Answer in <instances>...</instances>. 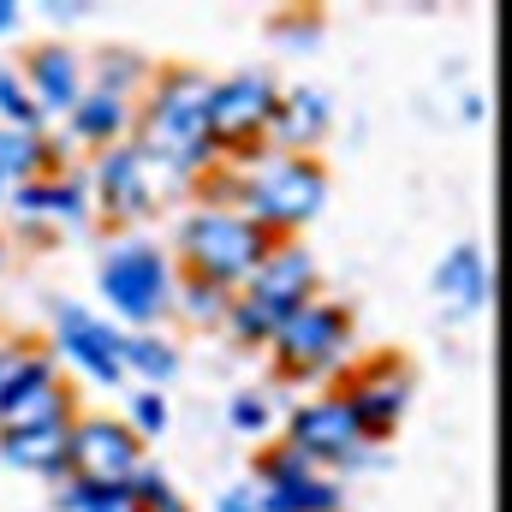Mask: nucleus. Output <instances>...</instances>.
<instances>
[{
    "label": "nucleus",
    "instance_id": "f257e3e1",
    "mask_svg": "<svg viewBox=\"0 0 512 512\" xmlns=\"http://www.w3.org/2000/svg\"><path fill=\"white\" fill-rule=\"evenodd\" d=\"M209 72L203 66H155L149 90L137 96V120H131V143L143 149V161L173 179V185H197L203 173L221 167L215 137H209Z\"/></svg>",
    "mask_w": 512,
    "mask_h": 512
},
{
    "label": "nucleus",
    "instance_id": "f03ea898",
    "mask_svg": "<svg viewBox=\"0 0 512 512\" xmlns=\"http://www.w3.org/2000/svg\"><path fill=\"white\" fill-rule=\"evenodd\" d=\"M227 203L245 221H256L268 239H298L328 203V167L316 155L262 149L245 167H227Z\"/></svg>",
    "mask_w": 512,
    "mask_h": 512
},
{
    "label": "nucleus",
    "instance_id": "7ed1b4c3",
    "mask_svg": "<svg viewBox=\"0 0 512 512\" xmlns=\"http://www.w3.org/2000/svg\"><path fill=\"white\" fill-rule=\"evenodd\" d=\"M316 292H322V268H316L310 245L274 239V245L262 251V262L245 274V286L233 292L221 328H227L239 346H268V334H274L298 304H310Z\"/></svg>",
    "mask_w": 512,
    "mask_h": 512
},
{
    "label": "nucleus",
    "instance_id": "20e7f679",
    "mask_svg": "<svg viewBox=\"0 0 512 512\" xmlns=\"http://www.w3.org/2000/svg\"><path fill=\"white\" fill-rule=\"evenodd\" d=\"M268 245L274 239L256 221H245L233 203H191L179 215V227H173V251L167 256H173L179 274H197V280H215V286L239 292Z\"/></svg>",
    "mask_w": 512,
    "mask_h": 512
},
{
    "label": "nucleus",
    "instance_id": "39448f33",
    "mask_svg": "<svg viewBox=\"0 0 512 512\" xmlns=\"http://www.w3.org/2000/svg\"><path fill=\"white\" fill-rule=\"evenodd\" d=\"M352 340H358V322L340 298H310L298 304L274 334H268V364L280 382H328L352 364Z\"/></svg>",
    "mask_w": 512,
    "mask_h": 512
},
{
    "label": "nucleus",
    "instance_id": "423d86ee",
    "mask_svg": "<svg viewBox=\"0 0 512 512\" xmlns=\"http://www.w3.org/2000/svg\"><path fill=\"white\" fill-rule=\"evenodd\" d=\"M173 256L155 239H137V233H120L102 245V262H96V292L108 298V310L131 328H161L167 322V304H173Z\"/></svg>",
    "mask_w": 512,
    "mask_h": 512
},
{
    "label": "nucleus",
    "instance_id": "0eeeda50",
    "mask_svg": "<svg viewBox=\"0 0 512 512\" xmlns=\"http://www.w3.org/2000/svg\"><path fill=\"white\" fill-rule=\"evenodd\" d=\"M274 102H280V84L262 66H239L209 84V137H215L221 167H245L268 149Z\"/></svg>",
    "mask_w": 512,
    "mask_h": 512
},
{
    "label": "nucleus",
    "instance_id": "6e6552de",
    "mask_svg": "<svg viewBox=\"0 0 512 512\" xmlns=\"http://www.w3.org/2000/svg\"><path fill=\"white\" fill-rule=\"evenodd\" d=\"M304 465H316V471H328V477H340V471H352V465H364L370 459V441H364V429H358V417H352V405L340 399V387H328V393H316V399H304V405H292L286 411V435H280Z\"/></svg>",
    "mask_w": 512,
    "mask_h": 512
},
{
    "label": "nucleus",
    "instance_id": "1a4fd4ad",
    "mask_svg": "<svg viewBox=\"0 0 512 512\" xmlns=\"http://www.w3.org/2000/svg\"><path fill=\"white\" fill-rule=\"evenodd\" d=\"M411 393H417V370L399 352H376V358H358V364L340 370V399L352 405L370 447H382L399 429V417L411 411Z\"/></svg>",
    "mask_w": 512,
    "mask_h": 512
},
{
    "label": "nucleus",
    "instance_id": "9d476101",
    "mask_svg": "<svg viewBox=\"0 0 512 512\" xmlns=\"http://www.w3.org/2000/svg\"><path fill=\"white\" fill-rule=\"evenodd\" d=\"M149 465L143 441L108 411H78L72 447H66V477L84 489H126L131 477Z\"/></svg>",
    "mask_w": 512,
    "mask_h": 512
},
{
    "label": "nucleus",
    "instance_id": "9b49d317",
    "mask_svg": "<svg viewBox=\"0 0 512 512\" xmlns=\"http://www.w3.org/2000/svg\"><path fill=\"white\" fill-rule=\"evenodd\" d=\"M84 185H90V215H102L108 227H137V221H149L155 203H161V173L143 161L137 143L102 149V155L90 161Z\"/></svg>",
    "mask_w": 512,
    "mask_h": 512
},
{
    "label": "nucleus",
    "instance_id": "f8f14e48",
    "mask_svg": "<svg viewBox=\"0 0 512 512\" xmlns=\"http://www.w3.org/2000/svg\"><path fill=\"white\" fill-rule=\"evenodd\" d=\"M251 483L262 495V512H346L340 477L304 465L286 441H268L251 465Z\"/></svg>",
    "mask_w": 512,
    "mask_h": 512
},
{
    "label": "nucleus",
    "instance_id": "ddd939ff",
    "mask_svg": "<svg viewBox=\"0 0 512 512\" xmlns=\"http://www.w3.org/2000/svg\"><path fill=\"white\" fill-rule=\"evenodd\" d=\"M120 340H126V328H114L108 316H96L84 304H54V340H48V352L66 358L78 376H90L96 387H126Z\"/></svg>",
    "mask_w": 512,
    "mask_h": 512
},
{
    "label": "nucleus",
    "instance_id": "4468645a",
    "mask_svg": "<svg viewBox=\"0 0 512 512\" xmlns=\"http://www.w3.org/2000/svg\"><path fill=\"white\" fill-rule=\"evenodd\" d=\"M18 78H24L30 108H36L48 126L66 120V114L78 108V96L90 90V78H84V48H72V42H36V48L18 60Z\"/></svg>",
    "mask_w": 512,
    "mask_h": 512
},
{
    "label": "nucleus",
    "instance_id": "2eb2a0df",
    "mask_svg": "<svg viewBox=\"0 0 512 512\" xmlns=\"http://www.w3.org/2000/svg\"><path fill=\"white\" fill-rule=\"evenodd\" d=\"M6 209H12V221H24L30 233L84 227V221H90V185H84V173H72V167L36 173V179H24V185L6 191Z\"/></svg>",
    "mask_w": 512,
    "mask_h": 512
},
{
    "label": "nucleus",
    "instance_id": "dca6fc26",
    "mask_svg": "<svg viewBox=\"0 0 512 512\" xmlns=\"http://www.w3.org/2000/svg\"><path fill=\"white\" fill-rule=\"evenodd\" d=\"M334 131V102L316 84H286L268 120V149L274 155H316V143Z\"/></svg>",
    "mask_w": 512,
    "mask_h": 512
},
{
    "label": "nucleus",
    "instance_id": "f3484780",
    "mask_svg": "<svg viewBox=\"0 0 512 512\" xmlns=\"http://www.w3.org/2000/svg\"><path fill=\"white\" fill-rule=\"evenodd\" d=\"M131 120H137V108H131V102L102 96V90H84V96H78V108H72L60 126H66V143H78V149L102 155V149H114V143H131Z\"/></svg>",
    "mask_w": 512,
    "mask_h": 512
},
{
    "label": "nucleus",
    "instance_id": "a211bd4d",
    "mask_svg": "<svg viewBox=\"0 0 512 512\" xmlns=\"http://www.w3.org/2000/svg\"><path fill=\"white\" fill-rule=\"evenodd\" d=\"M435 298L453 304V310H465V316L489 310V298H495V268H489V256L477 251V245H453V251L435 262Z\"/></svg>",
    "mask_w": 512,
    "mask_h": 512
},
{
    "label": "nucleus",
    "instance_id": "6ab92c4d",
    "mask_svg": "<svg viewBox=\"0 0 512 512\" xmlns=\"http://www.w3.org/2000/svg\"><path fill=\"white\" fill-rule=\"evenodd\" d=\"M78 417V393L66 387V376L54 382H36L24 393H12L0 405V435H18V429H42V423H72Z\"/></svg>",
    "mask_w": 512,
    "mask_h": 512
},
{
    "label": "nucleus",
    "instance_id": "aec40b11",
    "mask_svg": "<svg viewBox=\"0 0 512 512\" xmlns=\"http://www.w3.org/2000/svg\"><path fill=\"white\" fill-rule=\"evenodd\" d=\"M78 423V417H72ZM72 423H42V429H18L0 435V459L36 477H66V447H72Z\"/></svg>",
    "mask_w": 512,
    "mask_h": 512
},
{
    "label": "nucleus",
    "instance_id": "412c9836",
    "mask_svg": "<svg viewBox=\"0 0 512 512\" xmlns=\"http://www.w3.org/2000/svg\"><path fill=\"white\" fill-rule=\"evenodd\" d=\"M149 60L137 54V48H96V54H84V78H90V90H102V96H120L137 108V96L149 90Z\"/></svg>",
    "mask_w": 512,
    "mask_h": 512
},
{
    "label": "nucleus",
    "instance_id": "4be33fe9",
    "mask_svg": "<svg viewBox=\"0 0 512 512\" xmlns=\"http://www.w3.org/2000/svg\"><path fill=\"white\" fill-rule=\"evenodd\" d=\"M120 364H126V382L167 387L179 376V346H173L161 328H131L126 340H120Z\"/></svg>",
    "mask_w": 512,
    "mask_h": 512
},
{
    "label": "nucleus",
    "instance_id": "5701e85b",
    "mask_svg": "<svg viewBox=\"0 0 512 512\" xmlns=\"http://www.w3.org/2000/svg\"><path fill=\"white\" fill-rule=\"evenodd\" d=\"M54 376H60V358L48 346H36V340H0V405L12 393H24V387L54 382Z\"/></svg>",
    "mask_w": 512,
    "mask_h": 512
},
{
    "label": "nucleus",
    "instance_id": "b1692460",
    "mask_svg": "<svg viewBox=\"0 0 512 512\" xmlns=\"http://www.w3.org/2000/svg\"><path fill=\"white\" fill-rule=\"evenodd\" d=\"M227 304H233L227 286L197 280V274H179V280H173V304H167V316H185V322H197V328H221V322H227Z\"/></svg>",
    "mask_w": 512,
    "mask_h": 512
},
{
    "label": "nucleus",
    "instance_id": "393cba45",
    "mask_svg": "<svg viewBox=\"0 0 512 512\" xmlns=\"http://www.w3.org/2000/svg\"><path fill=\"white\" fill-rule=\"evenodd\" d=\"M0 131H48V120L30 108L24 78H18L12 60H0Z\"/></svg>",
    "mask_w": 512,
    "mask_h": 512
},
{
    "label": "nucleus",
    "instance_id": "a878e982",
    "mask_svg": "<svg viewBox=\"0 0 512 512\" xmlns=\"http://www.w3.org/2000/svg\"><path fill=\"white\" fill-rule=\"evenodd\" d=\"M227 423H233V435H268V423H274L268 387H239V393L227 399Z\"/></svg>",
    "mask_w": 512,
    "mask_h": 512
},
{
    "label": "nucleus",
    "instance_id": "bb28decb",
    "mask_svg": "<svg viewBox=\"0 0 512 512\" xmlns=\"http://www.w3.org/2000/svg\"><path fill=\"white\" fill-rule=\"evenodd\" d=\"M126 495H131V507H137V512H179V507H185L161 465H143V471L126 483Z\"/></svg>",
    "mask_w": 512,
    "mask_h": 512
},
{
    "label": "nucleus",
    "instance_id": "cd10ccee",
    "mask_svg": "<svg viewBox=\"0 0 512 512\" xmlns=\"http://www.w3.org/2000/svg\"><path fill=\"white\" fill-rule=\"evenodd\" d=\"M120 423H126L137 441H155V435L167 429V393H161V387H131V405H126Z\"/></svg>",
    "mask_w": 512,
    "mask_h": 512
},
{
    "label": "nucleus",
    "instance_id": "c85d7f7f",
    "mask_svg": "<svg viewBox=\"0 0 512 512\" xmlns=\"http://www.w3.org/2000/svg\"><path fill=\"white\" fill-rule=\"evenodd\" d=\"M274 36H280V42H316V36H322V18H298V12H280V18H274Z\"/></svg>",
    "mask_w": 512,
    "mask_h": 512
},
{
    "label": "nucleus",
    "instance_id": "c756f323",
    "mask_svg": "<svg viewBox=\"0 0 512 512\" xmlns=\"http://www.w3.org/2000/svg\"><path fill=\"white\" fill-rule=\"evenodd\" d=\"M215 512H262V495H256V483H233V489L215 501Z\"/></svg>",
    "mask_w": 512,
    "mask_h": 512
},
{
    "label": "nucleus",
    "instance_id": "7c9ffc66",
    "mask_svg": "<svg viewBox=\"0 0 512 512\" xmlns=\"http://www.w3.org/2000/svg\"><path fill=\"white\" fill-rule=\"evenodd\" d=\"M42 12H48L54 24H72V18H84V6H78V0H48Z\"/></svg>",
    "mask_w": 512,
    "mask_h": 512
},
{
    "label": "nucleus",
    "instance_id": "2f4dec72",
    "mask_svg": "<svg viewBox=\"0 0 512 512\" xmlns=\"http://www.w3.org/2000/svg\"><path fill=\"white\" fill-rule=\"evenodd\" d=\"M18 24H24L18 0H0V36H18Z\"/></svg>",
    "mask_w": 512,
    "mask_h": 512
},
{
    "label": "nucleus",
    "instance_id": "473e14b6",
    "mask_svg": "<svg viewBox=\"0 0 512 512\" xmlns=\"http://www.w3.org/2000/svg\"><path fill=\"white\" fill-rule=\"evenodd\" d=\"M0 268H6V239H0Z\"/></svg>",
    "mask_w": 512,
    "mask_h": 512
},
{
    "label": "nucleus",
    "instance_id": "72a5a7b5",
    "mask_svg": "<svg viewBox=\"0 0 512 512\" xmlns=\"http://www.w3.org/2000/svg\"><path fill=\"white\" fill-rule=\"evenodd\" d=\"M0 209H6V185H0Z\"/></svg>",
    "mask_w": 512,
    "mask_h": 512
},
{
    "label": "nucleus",
    "instance_id": "f704fd0d",
    "mask_svg": "<svg viewBox=\"0 0 512 512\" xmlns=\"http://www.w3.org/2000/svg\"><path fill=\"white\" fill-rule=\"evenodd\" d=\"M179 512H191V507H179Z\"/></svg>",
    "mask_w": 512,
    "mask_h": 512
}]
</instances>
